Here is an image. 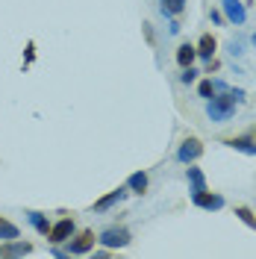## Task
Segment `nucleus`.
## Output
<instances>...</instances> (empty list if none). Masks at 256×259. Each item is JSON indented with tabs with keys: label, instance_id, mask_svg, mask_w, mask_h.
<instances>
[{
	"label": "nucleus",
	"instance_id": "f257e3e1",
	"mask_svg": "<svg viewBox=\"0 0 256 259\" xmlns=\"http://www.w3.org/2000/svg\"><path fill=\"white\" fill-rule=\"evenodd\" d=\"M206 115L212 118V121L224 124V121H230V118L236 115V100H233V97H209Z\"/></svg>",
	"mask_w": 256,
	"mask_h": 259
},
{
	"label": "nucleus",
	"instance_id": "f03ea898",
	"mask_svg": "<svg viewBox=\"0 0 256 259\" xmlns=\"http://www.w3.org/2000/svg\"><path fill=\"white\" fill-rule=\"evenodd\" d=\"M74 236V221L71 218H62V221H56V224H50V233H48V239L53 244H62L68 242Z\"/></svg>",
	"mask_w": 256,
	"mask_h": 259
},
{
	"label": "nucleus",
	"instance_id": "7ed1b4c3",
	"mask_svg": "<svg viewBox=\"0 0 256 259\" xmlns=\"http://www.w3.org/2000/svg\"><path fill=\"white\" fill-rule=\"evenodd\" d=\"M100 242L106 247H124V244H130V233L121 230V227H109V230L100 233Z\"/></svg>",
	"mask_w": 256,
	"mask_h": 259
},
{
	"label": "nucleus",
	"instance_id": "20e7f679",
	"mask_svg": "<svg viewBox=\"0 0 256 259\" xmlns=\"http://www.w3.org/2000/svg\"><path fill=\"white\" fill-rule=\"evenodd\" d=\"M200 153H203V145H200L197 139H186V142L180 145V150H177V159L189 165V162H194L197 156H200Z\"/></svg>",
	"mask_w": 256,
	"mask_h": 259
},
{
	"label": "nucleus",
	"instance_id": "39448f33",
	"mask_svg": "<svg viewBox=\"0 0 256 259\" xmlns=\"http://www.w3.org/2000/svg\"><path fill=\"white\" fill-rule=\"evenodd\" d=\"M221 6H224V15L230 24H244V6H241V0H221Z\"/></svg>",
	"mask_w": 256,
	"mask_h": 259
},
{
	"label": "nucleus",
	"instance_id": "423d86ee",
	"mask_svg": "<svg viewBox=\"0 0 256 259\" xmlns=\"http://www.w3.org/2000/svg\"><path fill=\"white\" fill-rule=\"evenodd\" d=\"M92 244H95V233H92V230H82L80 236L71 242L68 253H77V256H80V253H86V250H92Z\"/></svg>",
	"mask_w": 256,
	"mask_h": 259
},
{
	"label": "nucleus",
	"instance_id": "0eeeda50",
	"mask_svg": "<svg viewBox=\"0 0 256 259\" xmlns=\"http://www.w3.org/2000/svg\"><path fill=\"white\" fill-rule=\"evenodd\" d=\"M32 250L30 242H15V239H9L6 244H0V256H27Z\"/></svg>",
	"mask_w": 256,
	"mask_h": 259
},
{
	"label": "nucleus",
	"instance_id": "6e6552de",
	"mask_svg": "<svg viewBox=\"0 0 256 259\" xmlns=\"http://www.w3.org/2000/svg\"><path fill=\"white\" fill-rule=\"evenodd\" d=\"M194 203H197V206H200V209H221V206H224V197H221V194H209L206 189H203V192L200 194H194Z\"/></svg>",
	"mask_w": 256,
	"mask_h": 259
},
{
	"label": "nucleus",
	"instance_id": "1a4fd4ad",
	"mask_svg": "<svg viewBox=\"0 0 256 259\" xmlns=\"http://www.w3.org/2000/svg\"><path fill=\"white\" fill-rule=\"evenodd\" d=\"M194 56H197V50H194L192 45H180V48H177V65H180V68H189V65L194 62Z\"/></svg>",
	"mask_w": 256,
	"mask_h": 259
},
{
	"label": "nucleus",
	"instance_id": "9d476101",
	"mask_svg": "<svg viewBox=\"0 0 256 259\" xmlns=\"http://www.w3.org/2000/svg\"><path fill=\"white\" fill-rule=\"evenodd\" d=\"M121 197H124V189H115V192H109L106 197H100V200L95 203V212H106L109 206H115Z\"/></svg>",
	"mask_w": 256,
	"mask_h": 259
},
{
	"label": "nucleus",
	"instance_id": "9b49d317",
	"mask_svg": "<svg viewBox=\"0 0 256 259\" xmlns=\"http://www.w3.org/2000/svg\"><path fill=\"white\" fill-rule=\"evenodd\" d=\"M189 183H192V194H200L203 189H206L203 171H200V168H189Z\"/></svg>",
	"mask_w": 256,
	"mask_h": 259
},
{
	"label": "nucleus",
	"instance_id": "f8f14e48",
	"mask_svg": "<svg viewBox=\"0 0 256 259\" xmlns=\"http://www.w3.org/2000/svg\"><path fill=\"white\" fill-rule=\"evenodd\" d=\"M27 218H30V224L35 227L41 236H48V233H50V221L41 215V212H27Z\"/></svg>",
	"mask_w": 256,
	"mask_h": 259
},
{
	"label": "nucleus",
	"instance_id": "ddd939ff",
	"mask_svg": "<svg viewBox=\"0 0 256 259\" xmlns=\"http://www.w3.org/2000/svg\"><path fill=\"white\" fill-rule=\"evenodd\" d=\"M197 56H203V59H212V53H215V38L212 35H203L200 41H197Z\"/></svg>",
	"mask_w": 256,
	"mask_h": 259
},
{
	"label": "nucleus",
	"instance_id": "4468645a",
	"mask_svg": "<svg viewBox=\"0 0 256 259\" xmlns=\"http://www.w3.org/2000/svg\"><path fill=\"white\" fill-rule=\"evenodd\" d=\"M227 145L236 147V150H241V153H250V156H256V142H253V139H230Z\"/></svg>",
	"mask_w": 256,
	"mask_h": 259
},
{
	"label": "nucleus",
	"instance_id": "2eb2a0df",
	"mask_svg": "<svg viewBox=\"0 0 256 259\" xmlns=\"http://www.w3.org/2000/svg\"><path fill=\"white\" fill-rule=\"evenodd\" d=\"M127 186H130V189H133L136 194H142L144 189H147V174H142V171H136V174H133V177L127 180Z\"/></svg>",
	"mask_w": 256,
	"mask_h": 259
},
{
	"label": "nucleus",
	"instance_id": "dca6fc26",
	"mask_svg": "<svg viewBox=\"0 0 256 259\" xmlns=\"http://www.w3.org/2000/svg\"><path fill=\"white\" fill-rule=\"evenodd\" d=\"M162 3V12L165 15H180L186 9V0H159Z\"/></svg>",
	"mask_w": 256,
	"mask_h": 259
},
{
	"label": "nucleus",
	"instance_id": "f3484780",
	"mask_svg": "<svg viewBox=\"0 0 256 259\" xmlns=\"http://www.w3.org/2000/svg\"><path fill=\"white\" fill-rule=\"evenodd\" d=\"M0 239H3V242L18 239V227L12 224V221H6V218H0Z\"/></svg>",
	"mask_w": 256,
	"mask_h": 259
},
{
	"label": "nucleus",
	"instance_id": "a211bd4d",
	"mask_svg": "<svg viewBox=\"0 0 256 259\" xmlns=\"http://www.w3.org/2000/svg\"><path fill=\"white\" fill-rule=\"evenodd\" d=\"M236 215H239V218H241L247 227H253V230H256V215L247 209V206H239V209H236Z\"/></svg>",
	"mask_w": 256,
	"mask_h": 259
},
{
	"label": "nucleus",
	"instance_id": "6ab92c4d",
	"mask_svg": "<svg viewBox=\"0 0 256 259\" xmlns=\"http://www.w3.org/2000/svg\"><path fill=\"white\" fill-rule=\"evenodd\" d=\"M197 92H200V97H206V100H209V97H215V82H212V80H203Z\"/></svg>",
	"mask_w": 256,
	"mask_h": 259
},
{
	"label": "nucleus",
	"instance_id": "aec40b11",
	"mask_svg": "<svg viewBox=\"0 0 256 259\" xmlns=\"http://www.w3.org/2000/svg\"><path fill=\"white\" fill-rule=\"evenodd\" d=\"M194 77H197V71H194L192 65H189V68H183V74H180V80L186 82V85H189V82H194Z\"/></svg>",
	"mask_w": 256,
	"mask_h": 259
},
{
	"label": "nucleus",
	"instance_id": "412c9836",
	"mask_svg": "<svg viewBox=\"0 0 256 259\" xmlns=\"http://www.w3.org/2000/svg\"><path fill=\"white\" fill-rule=\"evenodd\" d=\"M253 45H256V35H253Z\"/></svg>",
	"mask_w": 256,
	"mask_h": 259
}]
</instances>
